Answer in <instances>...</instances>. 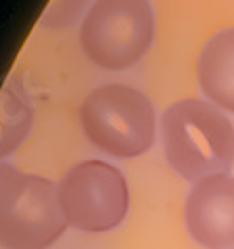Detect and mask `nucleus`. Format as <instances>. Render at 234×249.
<instances>
[{
	"label": "nucleus",
	"mask_w": 234,
	"mask_h": 249,
	"mask_svg": "<svg viewBox=\"0 0 234 249\" xmlns=\"http://www.w3.org/2000/svg\"><path fill=\"white\" fill-rule=\"evenodd\" d=\"M163 150L190 182L228 173L234 165V127L202 99L175 102L163 116Z\"/></svg>",
	"instance_id": "nucleus-1"
},
{
	"label": "nucleus",
	"mask_w": 234,
	"mask_h": 249,
	"mask_svg": "<svg viewBox=\"0 0 234 249\" xmlns=\"http://www.w3.org/2000/svg\"><path fill=\"white\" fill-rule=\"evenodd\" d=\"M81 123L91 144L118 159L139 157L156 135L150 99L120 83L91 91L81 106Z\"/></svg>",
	"instance_id": "nucleus-2"
},
{
	"label": "nucleus",
	"mask_w": 234,
	"mask_h": 249,
	"mask_svg": "<svg viewBox=\"0 0 234 249\" xmlns=\"http://www.w3.org/2000/svg\"><path fill=\"white\" fill-rule=\"evenodd\" d=\"M154 36L148 0H95L81 26V45L106 70H125L144 57Z\"/></svg>",
	"instance_id": "nucleus-3"
},
{
	"label": "nucleus",
	"mask_w": 234,
	"mask_h": 249,
	"mask_svg": "<svg viewBox=\"0 0 234 249\" xmlns=\"http://www.w3.org/2000/svg\"><path fill=\"white\" fill-rule=\"evenodd\" d=\"M59 201L70 226L84 232H106L127 215V179L110 163L84 160L61 182Z\"/></svg>",
	"instance_id": "nucleus-4"
},
{
	"label": "nucleus",
	"mask_w": 234,
	"mask_h": 249,
	"mask_svg": "<svg viewBox=\"0 0 234 249\" xmlns=\"http://www.w3.org/2000/svg\"><path fill=\"white\" fill-rule=\"evenodd\" d=\"M66 226L59 188L49 179L30 176L13 207L0 220V243L9 249H45L64 234Z\"/></svg>",
	"instance_id": "nucleus-5"
},
{
	"label": "nucleus",
	"mask_w": 234,
	"mask_h": 249,
	"mask_svg": "<svg viewBox=\"0 0 234 249\" xmlns=\"http://www.w3.org/2000/svg\"><path fill=\"white\" fill-rule=\"evenodd\" d=\"M186 224L202 247H234V178L219 173L196 182L186 203Z\"/></svg>",
	"instance_id": "nucleus-6"
},
{
	"label": "nucleus",
	"mask_w": 234,
	"mask_h": 249,
	"mask_svg": "<svg viewBox=\"0 0 234 249\" xmlns=\"http://www.w3.org/2000/svg\"><path fill=\"white\" fill-rule=\"evenodd\" d=\"M199 83L217 108L234 112V28L209 38L199 57Z\"/></svg>",
	"instance_id": "nucleus-7"
},
{
	"label": "nucleus",
	"mask_w": 234,
	"mask_h": 249,
	"mask_svg": "<svg viewBox=\"0 0 234 249\" xmlns=\"http://www.w3.org/2000/svg\"><path fill=\"white\" fill-rule=\"evenodd\" d=\"M32 108L19 78H9L0 91V159L13 152L26 138Z\"/></svg>",
	"instance_id": "nucleus-8"
},
{
	"label": "nucleus",
	"mask_w": 234,
	"mask_h": 249,
	"mask_svg": "<svg viewBox=\"0 0 234 249\" xmlns=\"http://www.w3.org/2000/svg\"><path fill=\"white\" fill-rule=\"evenodd\" d=\"M28 178L30 176L21 173L19 169H15L13 165L0 160V220L13 207L15 198L19 196V192L23 190Z\"/></svg>",
	"instance_id": "nucleus-9"
},
{
	"label": "nucleus",
	"mask_w": 234,
	"mask_h": 249,
	"mask_svg": "<svg viewBox=\"0 0 234 249\" xmlns=\"http://www.w3.org/2000/svg\"><path fill=\"white\" fill-rule=\"evenodd\" d=\"M89 0H53L51 7L42 15V26L47 28H67L76 21Z\"/></svg>",
	"instance_id": "nucleus-10"
}]
</instances>
